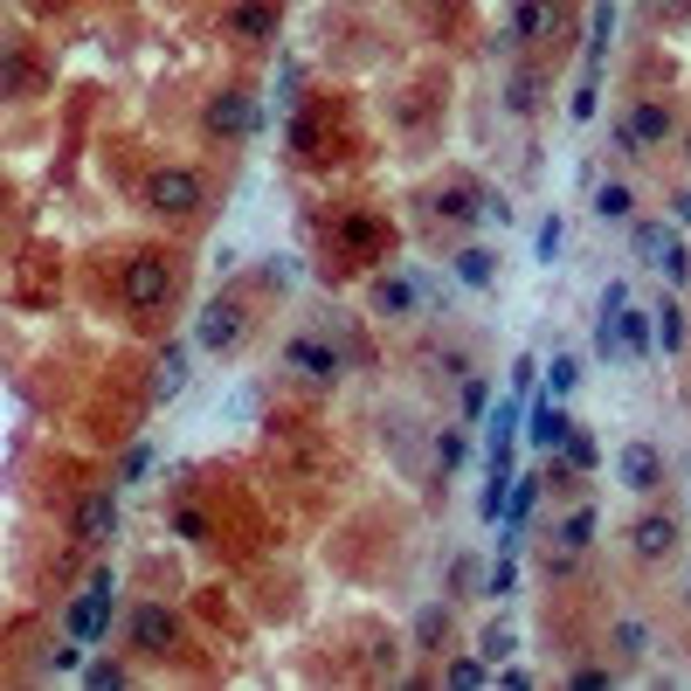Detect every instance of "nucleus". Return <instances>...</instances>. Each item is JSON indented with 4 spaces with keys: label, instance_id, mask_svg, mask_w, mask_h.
I'll use <instances>...</instances> for the list:
<instances>
[{
    "label": "nucleus",
    "instance_id": "nucleus-1",
    "mask_svg": "<svg viewBox=\"0 0 691 691\" xmlns=\"http://www.w3.org/2000/svg\"><path fill=\"white\" fill-rule=\"evenodd\" d=\"M242 332H249V311H242L235 297H208V305H201V319H194V340L208 346V353H235Z\"/></svg>",
    "mask_w": 691,
    "mask_h": 691
},
{
    "label": "nucleus",
    "instance_id": "nucleus-2",
    "mask_svg": "<svg viewBox=\"0 0 691 691\" xmlns=\"http://www.w3.org/2000/svg\"><path fill=\"white\" fill-rule=\"evenodd\" d=\"M201 194H208V187H201L194 166H159V174L145 180V201H153L159 215H194V208H201Z\"/></svg>",
    "mask_w": 691,
    "mask_h": 691
},
{
    "label": "nucleus",
    "instance_id": "nucleus-3",
    "mask_svg": "<svg viewBox=\"0 0 691 691\" xmlns=\"http://www.w3.org/2000/svg\"><path fill=\"white\" fill-rule=\"evenodd\" d=\"M166 297H174V270H166V256H132V264H125V305H132V311H159Z\"/></svg>",
    "mask_w": 691,
    "mask_h": 691
},
{
    "label": "nucleus",
    "instance_id": "nucleus-4",
    "mask_svg": "<svg viewBox=\"0 0 691 691\" xmlns=\"http://www.w3.org/2000/svg\"><path fill=\"white\" fill-rule=\"evenodd\" d=\"M111 594H118V588H111V574H98V581L77 594V609H69V637H77V643H98L104 629H111Z\"/></svg>",
    "mask_w": 691,
    "mask_h": 691
},
{
    "label": "nucleus",
    "instance_id": "nucleus-5",
    "mask_svg": "<svg viewBox=\"0 0 691 691\" xmlns=\"http://www.w3.org/2000/svg\"><path fill=\"white\" fill-rule=\"evenodd\" d=\"M174 643H180V615L174 609H159V602L132 609V650H139V657H166Z\"/></svg>",
    "mask_w": 691,
    "mask_h": 691
},
{
    "label": "nucleus",
    "instance_id": "nucleus-6",
    "mask_svg": "<svg viewBox=\"0 0 691 691\" xmlns=\"http://www.w3.org/2000/svg\"><path fill=\"white\" fill-rule=\"evenodd\" d=\"M77 539L84 547H111L118 539V491H90L77 506Z\"/></svg>",
    "mask_w": 691,
    "mask_h": 691
},
{
    "label": "nucleus",
    "instance_id": "nucleus-7",
    "mask_svg": "<svg viewBox=\"0 0 691 691\" xmlns=\"http://www.w3.org/2000/svg\"><path fill=\"white\" fill-rule=\"evenodd\" d=\"M615 471H623V491H637V498H650L664 484V457L650 450V443H623V457H615Z\"/></svg>",
    "mask_w": 691,
    "mask_h": 691
},
{
    "label": "nucleus",
    "instance_id": "nucleus-8",
    "mask_svg": "<svg viewBox=\"0 0 691 691\" xmlns=\"http://www.w3.org/2000/svg\"><path fill=\"white\" fill-rule=\"evenodd\" d=\"M629 547H637V560H670V553H678V519H670V512H643L637 526H629Z\"/></svg>",
    "mask_w": 691,
    "mask_h": 691
},
{
    "label": "nucleus",
    "instance_id": "nucleus-9",
    "mask_svg": "<svg viewBox=\"0 0 691 691\" xmlns=\"http://www.w3.org/2000/svg\"><path fill=\"white\" fill-rule=\"evenodd\" d=\"M623 132H629V145H637V153H650V145H664V139H670V111H664L657 98H643V104L623 118Z\"/></svg>",
    "mask_w": 691,
    "mask_h": 691
},
{
    "label": "nucleus",
    "instance_id": "nucleus-10",
    "mask_svg": "<svg viewBox=\"0 0 691 691\" xmlns=\"http://www.w3.org/2000/svg\"><path fill=\"white\" fill-rule=\"evenodd\" d=\"M256 125V111H249V98L242 90H221V98L208 104V132H221V139H242Z\"/></svg>",
    "mask_w": 691,
    "mask_h": 691
},
{
    "label": "nucleus",
    "instance_id": "nucleus-11",
    "mask_svg": "<svg viewBox=\"0 0 691 691\" xmlns=\"http://www.w3.org/2000/svg\"><path fill=\"white\" fill-rule=\"evenodd\" d=\"M284 360L297 367V373H305V381H340V353H332V346H319V340H291V353H284Z\"/></svg>",
    "mask_w": 691,
    "mask_h": 691
},
{
    "label": "nucleus",
    "instance_id": "nucleus-12",
    "mask_svg": "<svg viewBox=\"0 0 691 691\" xmlns=\"http://www.w3.org/2000/svg\"><path fill=\"white\" fill-rule=\"evenodd\" d=\"M567 415H560V401H533V415H526V443L533 450H560V443H567Z\"/></svg>",
    "mask_w": 691,
    "mask_h": 691
},
{
    "label": "nucleus",
    "instance_id": "nucleus-13",
    "mask_svg": "<svg viewBox=\"0 0 691 691\" xmlns=\"http://www.w3.org/2000/svg\"><path fill=\"white\" fill-rule=\"evenodd\" d=\"M553 22H560L553 0H519V8H512V42H547Z\"/></svg>",
    "mask_w": 691,
    "mask_h": 691
},
{
    "label": "nucleus",
    "instance_id": "nucleus-14",
    "mask_svg": "<svg viewBox=\"0 0 691 691\" xmlns=\"http://www.w3.org/2000/svg\"><path fill=\"white\" fill-rule=\"evenodd\" d=\"M615 346H623L629 353V360H650V346H657V340H650V311H615Z\"/></svg>",
    "mask_w": 691,
    "mask_h": 691
},
{
    "label": "nucleus",
    "instance_id": "nucleus-15",
    "mask_svg": "<svg viewBox=\"0 0 691 691\" xmlns=\"http://www.w3.org/2000/svg\"><path fill=\"white\" fill-rule=\"evenodd\" d=\"M180 387H187V346H166L153 360V401H174Z\"/></svg>",
    "mask_w": 691,
    "mask_h": 691
},
{
    "label": "nucleus",
    "instance_id": "nucleus-16",
    "mask_svg": "<svg viewBox=\"0 0 691 691\" xmlns=\"http://www.w3.org/2000/svg\"><path fill=\"white\" fill-rule=\"evenodd\" d=\"M408 305H415V284H408V277H381V284H373V311H381V319H401Z\"/></svg>",
    "mask_w": 691,
    "mask_h": 691
},
{
    "label": "nucleus",
    "instance_id": "nucleus-17",
    "mask_svg": "<svg viewBox=\"0 0 691 691\" xmlns=\"http://www.w3.org/2000/svg\"><path fill=\"white\" fill-rule=\"evenodd\" d=\"M615 650H623V664H643V657H650V629L637 623V615H623V623H615Z\"/></svg>",
    "mask_w": 691,
    "mask_h": 691
},
{
    "label": "nucleus",
    "instance_id": "nucleus-18",
    "mask_svg": "<svg viewBox=\"0 0 691 691\" xmlns=\"http://www.w3.org/2000/svg\"><path fill=\"white\" fill-rule=\"evenodd\" d=\"M650 340H657L664 353H678V346H684V311H678V305L650 311Z\"/></svg>",
    "mask_w": 691,
    "mask_h": 691
},
{
    "label": "nucleus",
    "instance_id": "nucleus-19",
    "mask_svg": "<svg viewBox=\"0 0 691 691\" xmlns=\"http://www.w3.org/2000/svg\"><path fill=\"white\" fill-rule=\"evenodd\" d=\"M457 277H463L471 291H484V284L498 277V256H491V249H463V256H457Z\"/></svg>",
    "mask_w": 691,
    "mask_h": 691
},
{
    "label": "nucleus",
    "instance_id": "nucleus-20",
    "mask_svg": "<svg viewBox=\"0 0 691 691\" xmlns=\"http://www.w3.org/2000/svg\"><path fill=\"white\" fill-rule=\"evenodd\" d=\"M594 215H602V221H629V187L602 180V187H594Z\"/></svg>",
    "mask_w": 691,
    "mask_h": 691
},
{
    "label": "nucleus",
    "instance_id": "nucleus-21",
    "mask_svg": "<svg viewBox=\"0 0 691 691\" xmlns=\"http://www.w3.org/2000/svg\"><path fill=\"white\" fill-rule=\"evenodd\" d=\"M588 539H594V512H567V526H560V553H588Z\"/></svg>",
    "mask_w": 691,
    "mask_h": 691
},
{
    "label": "nucleus",
    "instance_id": "nucleus-22",
    "mask_svg": "<svg viewBox=\"0 0 691 691\" xmlns=\"http://www.w3.org/2000/svg\"><path fill=\"white\" fill-rule=\"evenodd\" d=\"M235 28H242V35H277V8H264V0H242V8H235Z\"/></svg>",
    "mask_w": 691,
    "mask_h": 691
},
{
    "label": "nucleus",
    "instance_id": "nucleus-23",
    "mask_svg": "<svg viewBox=\"0 0 691 691\" xmlns=\"http://www.w3.org/2000/svg\"><path fill=\"white\" fill-rule=\"evenodd\" d=\"M477 650H484V664H506L512 650H519V637H512L506 623H491V629H484V637H477Z\"/></svg>",
    "mask_w": 691,
    "mask_h": 691
},
{
    "label": "nucleus",
    "instance_id": "nucleus-24",
    "mask_svg": "<svg viewBox=\"0 0 691 691\" xmlns=\"http://www.w3.org/2000/svg\"><path fill=\"white\" fill-rule=\"evenodd\" d=\"M629 242H637V256H643L650 270H657V256H664V242H670V229H664V221H643V229L629 235Z\"/></svg>",
    "mask_w": 691,
    "mask_h": 691
},
{
    "label": "nucleus",
    "instance_id": "nucleus-25",
    "mask_svg": "<svg viewBox=\"0 0 691 691\" xmlns=\"http://www.w3.org/2000/svg\"><path fill=\"white\" fill-rule=\"evenodd\" d=\"M539 506V477H512V491H506V512H512V526Z\"/></svg>",
    "mask_w": 691,
    "mask_h": 691
},
{
    "label": "nucleus",
    "instance_id": "nucleus-26",
    "mask_svg": "<svg viewBox=\"0 0 691 691\" xmlns=\"http://www.w3.org/2000/svg\"><path fill=\"white\" fill-rule=\"evenodd\" d=\"M533 104H539V77H526V69H519L512 90H506V111H512V118H526Z\"/></svg>",
    "mask_w": 691,
    "mask_h": 691
},
{
    "label": "nucleus",
    "instance_id": "nucleus-27",
    "mask_svg": "<svg viewBox=\"0 0 691 691\" xmlns=\"http://www.w3.org/2000/svg\"><path fill=\"white\" fill-rule=\"evenodd\" d=\"M547 381H553V401L567 395L574 381H581V360H574V353H553V367H547Z\"/></svg>",
    "mask_w": 691,
    "mask_h": 691
},
{
    "label": "nucleus",
    "instance_id": "nucleus-28",
    "mask_svg": "<svg viewBox=\"0 0 691 691\" xmlns=\"http://www.w3.org/2000/svg\"><path fill=\"white\" fill-rule=\"evenodd\" d=\"M436 215H443V221H471V215H484V208H471V194L450 187V194H436Z\"/></svg>",
    "mask_w": 691,
    "mask_h": 691
},
{
    "label": "nucleus",
    "instance_id": "nucleus-29",
    "mask_svg": "<svg viewBox=\"0 0 691 691\" xmlns=\"http://www.w3.org/2000/svg\"><path fill=\"white\" fill-rule=\"evenodd\" d=\"M463 450H471V443H463V428H443V436H436V463H443V471H457Z\"/></svg>",
    "mask_w": 691,
    "mask_h": 691
},
{
    "label": "nucleus",
    "instance_id": "nucleus-30",
    "mask_svg": "<svg viewBox=\"0 0 691 691\" xmlns=\"http://www.w3.org/2000/svg\"><path fill=\"white\" fill-rule=\"evenodd\" d=\"M560 450H567V463H574V471H594V436L567 428V443H560Z\"/></svg>",
    "mask_w": 691,
    "mask_h": 691
},
{
    "label": "nucleus",
    "instance_id": "nucleus-31",
    "mask_svg": "<svg viewBox=\"0 0 691 691\" xmlns=\"http://www.w3.org/2000/svg\"><path fill=\"white\" fill-rule=\"evenodd\" d=\"M443 629H450V615H443V609H422V615H415V643H422V650L436 643Z\"/></svg>",
    "mask_w": 691,
    "mask_h": 691
},
{
    "label": "nucleus",
    "instance_id": "nucleus-32",
    "mask_svg": "<svg viewBox=\"0 0 691 691\" xmlns=\"http://www.w3.org/2000/svg\"><path fill=\"white\" fill-rule=\"evenodd\" d=\"M560 235H567V229H560V215L539 221V235H533V242H539V264H553V256H560Z\"/></svg>",
    "mask_w": 691,
    "mask_h": 691
},
{
    "label": "nucleus",
    "instance_id": "nucleus-33",
    "mask_svg": "<svg viewBox=\"0 0 691 691\" xmlns=\"http://www.w3.org/2000/svg\"><path fill=\"white\" fill-rule=\"evenodd\" d=\"M512 581H519V567H512V553H506V560H498V567H491V574H484V588H491V594H512Z\"/></svg>",
    "mask_w": 691,
    "mask_h": 691
},
{
    "label": "nucleus",
    "instance_id": "nucleus-34",
    "mask_svg": "<svg viewBox=\"0 0 691 691\" xmlns=\"http://www.w3.org/2000/svg\"><path fill=\"white\" fill-rule=\"evenodd\" d=\"M533 381H539V360H533V353H526V360H519V367H512V395H526V387H533Z\"/></svg>",
    "mask_w": 691,
    "mask_h": 691
},
{
    "label": "nucleus",
    "instance_id": "nucleus-35",
    "mask_svg": "<svg viewBox=\"0 0 691 691\" xmlns=\"http://www.w3.org/2000/svg\"><path fill=\"white\" fill-rule=\"evenodd\" d=\"M450 684H484V664H471V657L450 664Z\"/></svg>",
    "mask_w": 691,
    "mask_h": 691
},
{
    "label": "nucleus",
    "instance_id": "nucleus-36",
    "mask_svg": "<svg viewBox=\"0 0 691 691\" xmlns=\"http://www.w3.org/2000/svg\"><path fill=\"white\" fill-rule=\"evenodd\" d=\"M84 678H90V684H125V670H118V664H90Z\"/></svg>",
    "mask_w": 691,
    "mask_h": 691
},
{
    "label": "nucleus",
    "instance_id": "nucleus-37",
    "mask_svg": "<svg viewBox=\"0 0 691 691\" xmlns=\"http://www.w3.org/2000/svg\"><path fill=\"white\" fill-rule=\"evenodd\" d=\"M180 539H208V519H201V512H180Z\"/></svg>",
    "mask_w": 691,
    "mask_h": 691
},
{
    "label": "nucleus",
    "instance_id": "nucleus-38",
    "mask_svg": "<svg viewBox=\"0 0 691 691\" xmlns=\"http://www.w3.org/2000/svg\"><path fill=\"white\" fill-rule=\"evenodd\" d=\"M623 305H629V291H623V284H609V291H602V319H615Z\"/></svg>",
    "mask_w": 691,
    "mask_h": 691
},
{
    "label": "nucleus",
    "instance_id": "nucleus-39",
    "mask_svg": "<svg viewBox=\"0 0 691 691\" xmlns=\"http://www.w3.org/2000/svg\"><path fill=\"white\" fill-rule=\"evenodd\" d=\"M145 463H153V450H145V443H139V450L125 457V484H132V477H145Z\"/></svg>",
    "mask_w": 691,
    "mask_h": 691
},
{
    "label": "nucleus",
    "instance_id": "nucleus-40",
    "mask_svg": "<svg viewBox=\"0 0 691 691\" xmlns=\"http://www.w3.org/2000/svg\"><path fill=\"white\" fill-rule=\"evenodd\" d=\"M678 221H691V194H678Z\"/></svg>",
    "mask_w": 691,
    "mask_h": 691
},
{
    "label": "nucleus",
    "instance_id": "nucleus-41",
    "mask_svg": "<svg viewBox=\"0 0 691 691\" xmlns=\"http://www.w3.org/2000/svg\"><path fill=\"white\" fill-rule=\"evenodd\" d=\"M684 588H691V581H684Z\"/></svg>",
    "mask_w": 691,
    "mask_h": 691
}]
</instances>
